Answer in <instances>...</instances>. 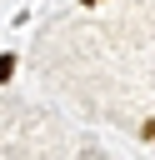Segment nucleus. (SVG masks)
<instances>
[{
	"label": "nucleus",
	"mask_w": 155,
	"mask_h": 160,
	"mask_svg": "<svg viewBox=\"0 0 155 160\" xmlns=\"http://www.w3.org/2000/svg\"><path fill=\"white\" fill-rule=\"evenodd\" d=\"M15 75V55H0V80H10Z\"/></svg>",
	"instance_id": "1"
},
{
	"label": "nucleus",
	"mask_w": 155,
	"mask_h": 160,
	"mask_svg": "<svg viewBox=\"0 0 155 160\" xmlns=\"http://www.w3.org/2000/svg\"><path fill=\"white\" fill-rule=\"evenodd\" d=\"M80 5H100V0H80Z\"/></svg>",
	"instance_id": "2"
}]
</instances>
